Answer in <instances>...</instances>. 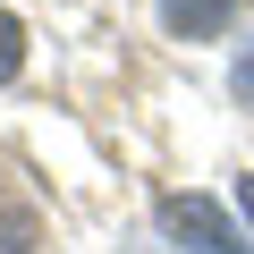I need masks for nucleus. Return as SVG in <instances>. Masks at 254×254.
Listing matches in <instances>:
<instances>
[{"label": "nucleus", "mask_w": 254, "mask_h": 254, "mask_svg": "<svg viewBox=\"0 0 254 254\" xmlns=\"http://www.w3.org/2000/svg\"><path fill=\"white\" fill-rule=\"evenodd\" d=\"M161 229H170V237H187L195 254H254V246H246V237H237L203 195H170V203H161Z\"/></svg>", "instance_id": "f257e3e1"}, {"label": "nucleus", "mask_w": 254, "mask_h": 254, "mask_svg": "<svg viewBox=\"0 0 254 254\" xmlns=\"http://www.w3.org/2000/svg\"><path fill=\"white\" fill-rule=\"evenodd\" d=\"M229 17H237V0H161V26L187 34V43H212Z\"/></svg>", "instance_id": "f03ea898"}, {"label": "nucleus", "mask_w": 254, "mask_h": 254, "mask_svg": "<svg viewBox=\"0 0 254 254\" xmlns=\"http://www.w3.org/2000/svg\"><path fill=\"white\" fill-rule=\"evenodd\" d=\"M34 212H0V254H34Z\"/></svg>", "instance_id": "7ed1b4c3"}, {"label": "nucleus", "mask_w": 254, "mask_h": 254, "mask_svg": "<svg viewBox=\"0 0 254 254\" xmlns=\"http://www.w3.org/2000/svg\"><path fill=\"white\" fill-rule=\"evenodd\" d=\"M17 60H26V26H17L9 9H0V85L17 76Z\"/></svg>", "instance_id": "20e7f679"}, {"label": "nucleus", "mask_w": 254, "mask_h": 254, "mask_svg": "<svg viewBox=\"0 0 254 254\" xmlns=\"http://www.w3.org/2000/svg\"><path fill=\"white\" fill-rule=\"evenodd\" d=\"M229 85H237V102H246V110H254V51H246V60H237V68H229Z\"/></svg>", "instance_id": "39448f33"}, {"label": "nucleus", "mask_w": 254, "mask_h": 254, "mask_svg": "<svg viewBox=\"0 0 254 254\" xmlns=\"http://www.w3.org/2000/svg\"><path fill=\"white\" fill-rule=\"evenodd\" d=\"M237 195H246V220H254V178H246V187H237Z\"/></svg>", "instance_id": "423d86ee"}]
</instances>
